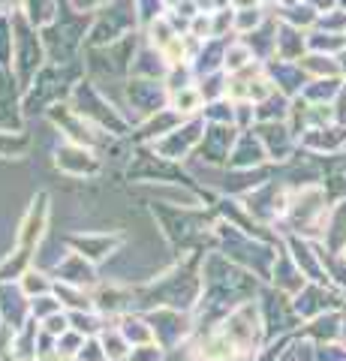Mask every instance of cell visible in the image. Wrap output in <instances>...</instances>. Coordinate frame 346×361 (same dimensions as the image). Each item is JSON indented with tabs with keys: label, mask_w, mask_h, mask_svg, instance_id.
I'll use <instances>...</instances> for the list:
<instances>
[{
	"label": "cell",
	"mask_w": 346,
	"mask_h": 361,
	"mask_svg": "<svg viewBox=\"0 0 346 361\" xmlns=\"http://www.w3.org/2000/svg\"><path fill=\"white\" fill-rule=\"evenodd\" d=\"M66 103L79 111L87 123H94L99 133L111 135V139H121V135L132 133L130 118L111 103L106 90H99L91 78H82V82L70 90V99H66Z\"/></svg>",
	"instance_id": "obj_1"
},
{
	"label": "cell",
	"mask_w": 346,
	"mask_h": 361,
	"mask_svg": "<svg viewBox=\"0 0 346 361\" xmlns=\"http://www.w3.org/2000/svg\"><path fill=\"white\" fill-rule=\"evenodd\" d=\"M91 18L94 16H79L73 9H66V13L58 16V21L51 27L39 30L42 42H46L49 63L66 66V63L79 61V54L85 51V42H87V30H91Z\"/></svg>",
	"instance_id": "obj_2"
},
{
	"label": "cell",
	"mask_w": 346,
	"mask_h": 361,
	"mask_svg": "<svg viewBox=\"0 0 346 361\" xmlns=\"http://www.w3.org/2000/svg\"><path fill=\"white\" fill-rule=\"evenodd\" d=\"M142 25L136 0H111L91 18V30H87L85 49H109L127 37H136Z\"/></svg>",
	"instance_id": "obj_3"
},
{
	"label": "cell",
	"mask_w": 346,
	"mask_h": 361,
	"mask_svg": "<svg viewBox=\"0 0 346 361\" xmlns=\"http://www.w3.org/2000/svg\"><path fill=\"white\" fill-rule=\"evenodd\" d=\"M49 63L46 54V42H42V33L27 25L21 13L13 16V75L21 87V94L33 85V78L42 73V66Z\"/></svg>",
	"instance_id": "obj_4"
},
{
	"label": "cell",
	"mask_w": 346,
	"mask_h": 361,
	"mask_svg": "<svg viewBox=\"0 0 346 361\" xmlns=\"http://www.w3.org/2000/svg\"><path fill=\"white\" fill-rule=\"evenodd\" d=\"M46 121L51 123L54 130L61 133V139L63 142H73V145H82V148H94L99 151L103 145L111 142V135L106 133H99L94 123H87L79 111H75L70 103H58V106H51L46 111Z\"/></svg>",
	"instance_id": "obj_5"
},
{
	"label": "cell",
	"mask_w": 346,
	"mask_h": 361,
	"mask_svg": "<svg viewBox=\"0 0 346 361\" xmlns=\"http://www.w3.org/2000/svg\"><path fill=\"white\" fill-rule=\"evenodd\" d=\"M205 118H190L184 121L178 130H172L166 139L148 145V148L160 157V160H169V163H184L187 157H196L199 145H202V135H205Z\"/></svg>",
	"instance_id": "obj_6"
},
{
	"label": "cell",
	"mask_w": 346,
	"mask_h": 361,
	"mask_svg": "<svg viewBox=\"0 0 346 361\" xmlns=\"http://www.w3.org/2000/svg\"><path fill=\"white\" fill-rule=\"evenodd\" d=\"M124 106H130L136 111L139 123L144 118L157 115L169 106V90H166L163 82H148V78H127L124 85Z\"/></svg>",
	"instance_id": "obj_7"
},
{
	"label": "cell",
	"mask_w": 346,
	"mask_h": 361,
	"mask_svg": "<svg viewBox=\"0 0 346 361\" xmlns=\"http://www.w3.org/2000/svg\"><path fill=\"white\" fill-rule=\"evenodd\" d=\"M54 166H58V172L70 175V178H79V180L97 178L99 172H103L99 151L82 148V145H73V142H61L58 148H54Z\"/></svg>",
	"instance_id": "obj_8"
},
{
	"label": "cell",
	"mask_w": 346,
	"mask_h": 361,
	"mask_svg": "<svg viewBox=\"0 0 346 361\" xmlns=\"http://www.w3.org/2000/svg\"><path fill=\"white\" fill-rule=\"evenodd\" d=\"M235 139H238V130L232 123H208L196 157L205 166H226L232 148H235Z\"/></svg>",
	"instance_id": "obj_9"
},
{
	"label": "cell",
	"mask_w": 346,
	"mask_h": 361,
	"mask_svg": "<svg viewBox=\"0 0 346 361\" xmlns=\"http://www.w3.org/2000/svg\"><path fill=\"white\" fill-rule=\"evenodd\" d=\"M253 130L265 145L268 163H286L295 157L298 139H295V133L289 130V123H256Z\"/></svg>",
	"instance_id": "obj_10"
},
{
	"label": "cell",
	"mask_w": 346,
	"mask_h": 361,
	"mask_svg": "<svg viewBox=\"0 0 346 361\" xmlns=\"http://www.w3.org/2000/svg\"><path fill=\"white\" fill-rule=\"evenodd\" d=\"M226 166L232 169V172H250V169H262V166H268L265 145H262L259 135H256V130L238 133L235 148H232Z\"/></svg>",
	"instance_id": "obj_11"
},
{
	"label": "cell",
	"mask_w": 346,
	"mask_h": 361,
	"mask_svg": "<svg viewBox=\"0 0 346 361\" xmlns=\"http://www.w3.org/2000/svg\"><path fill=\"white\" fill-rule=\"evenodd\" d=\"M46 226H49V193H37L25 214V220H21V229H18L21 250H30V247L46 235Z\"/></svg>",
	"instance_id": "obj_12"
},
{
	"label": "cell",
	"mask_w": 346,
	"mask_h": 361,
	"mask_svg": "<svg viewBox=\"0 0 346 361\" xmlns=\"http://www.w3.org/2000/svg\"><path fill=\"white\" fill-rule=\"evenodd\" d=\"M265 73L274 82V87L289 99L301 97V90H304V85H307V75L301 73V66L292 63V61H268Z\"/></svg>",
	"instance_id": "obj_13"
},
{
	"label": "cell",
	"mask_w": 346,
	"mask_h": 361,
	"mask_svg": "<svg viewBox=\"0 0 346 361\" xmlns=\"http://www.w3.org/2000/svg\"><path fill=\"white\" fill-rule=\"evenodd\" d=\"M166 73H169V63L166 58L151 49V45H139L136 54H132V66H130V78H148V82H166Z\"/></svg>",
	"instance_id": "obj_14"
},
{
	"label": "cell",
	"mask_w": 346,
	"mask_h": 361,
	"mask_svg": "<svg viewBox=\"0 0 346 361\" xmlns=\"http://www.w3.org/2000/svg\"><path fill=\"white\" fill-rule=\"evenodd\" d=\"M184 123V118L178 115V111H172L169 106H166L163 111H157V115H151V118H144L139 127H136V139L144 142V145H154V142H160L166 139L172 130H178Z\"/></svg>",
	"instance_id": "obj_15"
},
{
	"label": "cell",
	"mask_w": 346,
	"mask_h": 361,
	"mask_svg": "<svg viewBox=\"0 0 346 361\" xmlns=\"http://www.w3.org/2000/svg\"><path fill=\"white\" fill-rule=\"evenodd\" d=\"M304 54H307V33L277 21V42H274V58L271 61H292V63H298Z\"/></svg>",
	"instance_id": "obj_16"
},
{
	"label": "cell",
	"mask_w": 346,
	"mask_h": 361,
	"mask_svg": "<svg viewBox=\"0 0 346 361\" xmlns=\"http://www.w3.org/2000/svg\"><path fill=\"white\" fill-rule=\"evenodd\" d=\"M18 13L27 25H33L37 30H46L58 21V16L63 13V9H61V0H21Z\"/></svg>",
	"instance_id": "obj_17"
},
{
	"label": "cell",
	"mask_w": 346,
	"mask_h": 361,
	"mask_svg": "<svg viewBox=\"0 0 346 361\" xmlns=\"http://www.w3.org/2000/svg\"><path fill=\"white\" fill-rule=\"evenodd\" d=\"M178 37H181V33H178V27L172 25L169 13H163V16H157L154 21H148V25H144L142 42H144V45H151V49H157V51L163 54Z\"/></svg>",
	"instance_id": "obj_18"
},
{
	"label": "cell",
	"mask_w": 346,
	"mask_h": 361,
	"mask_svg": "<svg viewBox=\"0 0 346 361\" xmlns=\"http://www.w3.org/2000/svg\"><path fill=\"white\" fill-rule=\"evenodd\" d=\"M169 109L178 111L184 121L202 118L205 97H202V90H199V85H190V87H181V90H175V94H169Z\"/></svg>",
	"instance_id": "obj_19"
},
{
	"label": "cell",
	"mask_w": 346,
	"mask_h": 361,
	"mask_svg": "<svg viewBox=\"0 0 346 361\" xmlns=\"http://www.w3.org/2000/svg\"><path fill=\"white\" fill-rule=\"evenodd\" d=\"M301 73L307 75V82H316V78H340V61L331 58V54H316L307 51L304 58L298 61Z\"/></svg>",
	"instance_id": "obj_20"
},
{
	"label": "cell",
	"mask_w": 346,
	"mask_h": 361,
	"mask_svg": "<svg viewBox=\"0 0 346 361\" xmlns=\"http://www.w3.org/2000/svg\"><path fill=\"white\" fill-rule=\"evenodd\" d=\"M253 63H262V61H256V54L247 49V42H241L238 37L226 42V54H223V73L226 75H241Z\"/></svg>",
	"instance_id": "obj_21"
},
{
	"label": "cell",
	"mask_w": 346,
	"mask_h": 361,
	"mask_svg": "<svg viewBox=\"0 0 346 361\" xmlns=\"http://www.w3.org/2000/svg\"><path fill=\"white\" fill-rule=\"evenodd\" d=\"M343 85H346L343 78H316V82H307L304 85L301 97H304L310 106H331L334 97L340 94Z\"/></svg>",
	"instance_id": "obj_22"
},
{
	"label": "cell",
	"mask_w": 346,
	"mask_h": 361,
	"mask_svg": "<svg viewBox=\"0 0 346 361\" xmlns=\"http://www.w3.org/2000/svg\"><path fill=\"white\" fill-rule=\"evenodd\" d=\"M33 148V139L25 130H0V160H21Z\"/></svg>",
	"instance_id": "obj_23"
},
{
	"label": "cell",
	"mask_w": 346,
	"mask_h": 361,
	"mask_svg": "<svg viewBox=\"0 0 346 361\" xmlns=\"http://www.w3.org/2000/svg\"><path fill=\"white\" fill-rule=\"evenodd\" d=\"M75 250H79V256L85 259H106L111 253V247L118 244V238H109V235H75L73 238Z\"/></svg>",
	"instance_id": "obj_24"
},
{
	"label": "cell",
	"mask_w": 346,
	"mask_h": 361,
	"mask_svg": "<svg viewBox=\"0 0 346 361\" xmlns=\"http://www.w3.org/2000/svg\"><path fill=\"white\" fill-rule=\"evenodd\" d=\"M111 0H70V9L79 16H97L103 6H109Z\"/></svg>",
	"instance_id": "obj_25"
},
{
	"label": "cell",
	"mask_w": 346,
	"mask_h": 361,
	"mask_svg": "<svg viewBox=\"0 0 346 361\" xmlns=\"http://www.w3.org/2000/svg\"><path fill=\"white\" fill-rule=\"evenodd\" d=\"M21 286H25L27 295H37V292H49V280L42 277V274H33V271H27L25 277H21Z\"/></svg>",
	"instance_id": "obj_26"
},
{
	"label": "cell",
	"mask_w": 346,
	"mask_h": 361,
	"mask_svg": "<svg viewBox=\"0 0 346 361\" xmlns=\"http://www.w3.org/2000/svg\"><path fill=\"white\" fill-rule=\"evenodd\" d=\"M307 4L314 6L319 16H326V13H331V9H338V4H340V0H307Z\"/></svg>",
	"instance_id": "obj_27"
},
{
	"label": "cell",
	"mask_w": 346,
	"mask_h": 361,
	"mask_svg": "<svg viewBox=\"0 0 346 361\" xmlns=\"http://www.w3.org/2000/svg\"><path fill=\"white\" fill-rule=\"evenodd\" d=\"M21 9V0H0V16H16Z\"/></svg>",
	"instance_id": "obj_28"
},
{
	"label": "cell",
	"mask_w": 346,
	"mask_h": 361,
	"mask_svg": "<svg viewBox=\"0 0 346 361\" xmlns=\"http://www.w3.org/2000/svg\"><path fill=\"white\" fill-rule=\"evenodd\" d=\"M229 6L235 9V13H244V9H256L262 4H259V0H229Z\"/></svg>",
	"instance_id": "obj_29"
},
{
	"label": "cell",
	"mask_w": 346,
	"mask_h": 361,
	"mask_svg": "<svg viewBox=\"0 0 346 361\" xmlns=\"http://www.w3.org/2000/svg\"><path fill=\"white\" fill-rule=\"evenodd\" d=\"M338 61H340V78H343V82H346V51L340 54V58H338Z\"/></svg>",
	"instance_id": "obj_30"
},
{
	"label": "cell",
	"mask_w": 346,
	"mask_h": 361,
	"mask_svg": "<svg viewBox=\"0 0 346 361\" xmlns=\"http://www.w3.org/2000/svg\"><path fill=\"white\" fill-rule=\"evenodd\" d=\"M259 4H262V6H265V9H271V6H274V9H277V6H280V0H259Z\"/></svg>",
	"instance_id": "obj_31"
},
{
	"label": "cell",
	"mask_w": 346,
	"mask_h": 361,
	"mask_svg": "<svg viewBox=\"0 0 346 361\" xmlns=\"http://www.w3.org/2000/svg\"><path fill=\"white\" fill-rule=\"evenodd\" d=\"M338 6H340V9H343V13H346V0H340V4H338Z\"/></svg>",
	"instance_id": "obj_32"
}]
</instances>
